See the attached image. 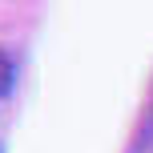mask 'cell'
Here are the masks:
<instances>
[{
    "label": "cell",
    "instance_id": "cell-1",
    "mask_svg": "<svg viewBox=\"0 0 153 153\" xmlns=\"http://www.w3.org/2000/svg\"><path fill=\"white\" fill-rule=\"evenodd\" d=\"M12 76H16V65H12V56L0 48V93H8V89H12Z\"/></svg>",
    "mask_w": 153,
    "mask_h": 153
},
{
    "label": "cell",
    "instance_id": "cell-2",
    "mask_svg": "<svg viewBox=\"0 0 153 153\" xmlns=\"http://www.w3.org/2000/svg\"><path fill=\"white\" fill-rule=\"evenodd\" d=\"M149 121H153V89H149Z\"/></svg>",
    "mask_w": 153,
    "mask_h": 153
},
{
    "label": "cell",
    "instance_id": "cell-3",
    "mask_svg": "<svg viewBox=\"0 0 153 153\" xmlns=\"http://www.w3.org/2000/svg\"><path fill=\"white\" fill-rule=\"evenodd\" d=\"M0 153H4V149H0Z\"/></svg>",
    "mask_w": 153,
    "mask_h": 153
}]
</instances>
